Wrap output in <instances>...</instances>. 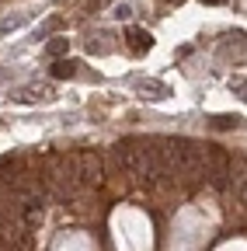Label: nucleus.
I'll return each instance as SVG.
<instances>
[{
    "label": "nucleus",
    "mask_w": 247,
    "mask_h": 251,
    "mask_svg": "<svg viewBox=\"0 0 247 251\" xmlns=\"http://www.w3.org/2000/svg\"><path fill=\"white\" fill-rule=\"evenodd\" d=\"M202 4H220V0H202Z\"/></svg>",
    "instance_id": "obj_8"
},
{
    "label": "nucleus",
    "mask_w": 247,
    "mask_h": 251,
    "mask_svg": "<svg viewBox=\"0 0 247 251\" xmlns=\"http://www.w3.org/2000/svg\"><path fill=\"white\" fill-rule=\"evenodd\" d=\"M77 74V63H70V59H56L52 63V77L56 80H67V77H73Z\"/></svg>",
    "instance_id": "obj_4"
},
{
    "label": "nucleus",
    "mask_w": 247,
    "mask_h": 251,
    "mask_svg": "<svg viewBox=\"0 0 247 251\" xmlns=\"http://www.w3.org/2000/svg\"><path fill=\"white\" fill-rule=\"evenodd\" d=\"M67 52V39H52L49 42V56H63Z\"/></svg>",
    "instance_id": "obj_7"
},
{
    "label": "nucleus",
    "mask_w": 247,
    "mask_h": 251,
    "mask_svg": "<svg viewBox=\"0 0 247 251\" xmlns=\"http://www.w3.org/2000/svg\"><path fill=\"white\" fill-rule=\"evenodd\" d=\"M150 42H153V39L146 35L143 28H129V49H133V52H146Z\"/></svg>",
    "instance_id": "obj_3"
},
{
    "label": "nucleus",
    "mask_w": 247,
    "mask_h": 251,
    "mask_svg": "<svg viewBox=\"0 0 247 251\" xmlns=\"http://www.w3.org/2000/svg\"><path fill=\"white\" fill-rule=\"evenodd\" d=\"M212 126H216V129H233V126H237V115H216Z\"/></svg>",
    "instance_id": "obj_6"
},
{
    "label": "nucleus",
    "mask_w": 247,
    "mask_h": 251,
    "mask_svg": "<svg viewBox=\"0 0 247 251\" xmlns=\"http://www.w3.org/2000/svg\"><path fill=\"white\" fill-rule=\"evenodd\" d=\"M73 164H77V185L84 188V192H90V188L101 185L105 171H101V153L98 150H77Z\"/></svg>",
    "instance_id": "obj_1"
},
{
    "label": "nucleus",
    "mask_w": 247,
    "mask_h": 251,
    "mask_svg": "<svg viewBox=\"0 0 247 251\" xmlns=\"http://www.w3.org/2000/svg\"><path fill=\"white\" fill-rule=\"evenodd\" d=\"M205 178L209 185L216 188V192H223V188L230 185V157L223 147L216 143H205Z\"/></svg>",
    "instance_id": "obj_2"
},
{
    "label": "nucleus",
    "mask_w": 247,
    "mask_h": 251,
    "mask_svg": "<svg viewBox=\"0 0 247 251\" xmlns=\"http://www.w3.org/2000/svg\"><path fill=\"white\" fill-rule=\"evenodd\" d=\"M233 196H237L240 206H247V171H244L240 178H233Z\"/></svg>",
    "instance_id": "obj_5"
}]
</instances>
